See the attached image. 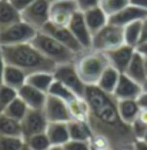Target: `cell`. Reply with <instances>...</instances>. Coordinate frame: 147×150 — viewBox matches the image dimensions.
<instances>
[{
    "mask_svg": "<svg viewBox=\"0 0 147 150\" xmlns=\"http://www.w3.org/2000/svg\"><path fill=\"white\" fill-rule=\"evenodd\" d=\"M84 100L89 106V119L93 134L104 137L113 150L133 144L136 136L130 125L124 123L117 110V99L110 93L103 92L96 84H87Z\"/></svg>",
    "mask_w": 147,
    "mask_h": 150,
    "instance_id": "obj_1",
    "label": "cell"
},
{
    "mask_svg": "<svg viewBox=\"0 0 147 150\" xmlns=\"http://www.w3.org/2000/svg\"><path fill=\"white\" fill-rule=\"evenodd\" d=\"M7 64L24 70L27 74L34 71H54L56 63L47 59L33 43H23L14 46H0Z\"/></svg>",
    "mask_w": 147,
    "mask_h": 150,
    "instance_id": "obj_2",
    "label": "cell"
},
{
    "mask_svg": "<svg viewBox=\"0 0 147 150\" xmlns=\"http://www.w3.org/2000/svg\"><path fill=\"white\" fill-rule=\"evenodd\" d=\"M74 66H76L80 79L87 86V84H97L103 71L110 64L103 52L86 49L76 56Z\"/></svg>",
    "mask_w": 147,
    "mask_h": 150,
    "instance_id": "obj_3",
    "label": "cell"
},
{
    "mask_svg": "<svg viewBox=\"0 0 147 150\" xmlns=\"http://www.w3.org/2000/svg\"><path fill=\"white\" fill-rule=\"evenodd\" d=\"M34 46L37 47L47 59L54 62L56 64H63V63H71L76 59V53L71 52L69 47L61 45L59 40H56L53 36L47 35L45 32H37V35L33 39Z\"/></svg>",
    "mask_w": 147,
    "mask_h": 150,
    "instance_id": "obj_4",
    "label": "cell"
},
{
    "mask_svg": "<svg viewBox=\"0 0 147 150\" xmlns=\"http://www.w3.org/2000/svg\"><path fill=\"white\" fill-rule=\"evenodd\" d=\"M122 45H124L123 27L116 26L113 23H107L91 37V49L97 52H103V53Z\"/></svg>",
    "mask_w": 147,
    "mask_h": 150,
    "instance_id": "obj_5",
    "label": "cell"
},
{
    "mask_svg": "<svg viewBox=\"0 0 147 150\" xmlns=\"http://www.w3.org/2000/svg\"><path fill=\"white\" fill-rule=\"evenodd\" d=\"M37 30L24 20H19L4 29H0V46H14L33 42Z\"/></svg>",
    "mask_w": 147,
    "mask_h": 150,
    "instance_id": "obj_6",
    "label": "cell"
},
{
    "mask_svg": "<svg viewBox=\"0 0 147 150\" xmlns=\"http://www.w3.org/2000/svg\"><path fill=\"white\" fill-rule=\"evenodd\" d=\"M20 16H22V20L29 23L37 32H40L50 22V1L36 0L29 7L20 12Z\"/></svg>",
    "mask_w": 147,
    "mask_h": 150,
    "instance_id": "obj_7",
    "label": "cell"
},
{
    "mask_svg": "<svg viewBox=\"0 0 147 150\" xmlns=\"http://www.w3.org/2000/svg\"><path fill=\"white\" fill-rule=\"evenodd\" d=\"M54 79L61 81L63 84H66L70 90H73L76 96L83 97L84 90H86V84L80 79L79 73L76 70L74 62L71 63H63V64H57L54 71H53Z\"/></svg>",
    "mask_w": 147,
    "mask_h": 150,
    "instance_id": "obj_8",
    "label": "cell"
},
{
    "mask_svg": "<svg viewBox=\"0 0 147 150\" xmlns=\"http://www.w3.org/2000/svg\"><path fill=\"white\" fill-rule=\"evenodd\" d=\"M79 12L76 0H60L50 3V23L69 26L73 16Z\"/></svg>",
    "mask_w": 147,
    "mask_h": 150,
    "instance_id": "obj_9",
    "label": "cell"
},
{
    "mask_svg": "<svg viewBox=\"0 0 147 150\" xmlns=\"http://www.w3.org/2000/svg\"><path fill=\"white\" fill-rule=\"evenodd\" d=\"M22 125V136L23 139H27L37 133L46 132V127L49 125V120L46 117L43 110L39 109H29V112L20 122Z\"/></svg>",
    "mask_w": 147,
    "mask_h": 150,
    "instance_id": "obj_10",
    "label": "cell"
},
{
    "mask_svg": "<svg viewBox=\"0 0 147 150\" xmlns=\"http://www.w3.org/2000/svg\"><path fill=\"white\" fill-rule=\"evenodd\" d=\"M42 32L53 36L56 40H59L61 45H64L66 47H69V49H70L71 52H74L76 54H79L80 52L86 50V49H83V46L79 43V40L74 37V35L70 32L69 26H57V24H53L49 22V23L42 29Z\"/></svg>",
    "mask_w": 147,
    "mask_h": 150,
    "instance_id": "obj_11",
    "label": "cell"
},
{
    "mask_svg": "<svg viewBox=\"0 0 147 150\" xmlns=\"http://www.w3.org/2000/svg\"><path fill=\"white\" fill-rule=\"evenodd\" d=\"M46 117L49 122H69L71 120L70 110H69L67 102L54 97L52 94H47V100L43 107Z\"/></svg>",
    "mask_w": 147,
    "mask_h": 150,
    "instance_id": "obj_12",
    "label": "cell"
},
{
    "mask_svg": "<svg viewBox=\"0 0 147 150\" xmlns=\"http://www.w3.org/2000/svg\"><path fill=\"white\" fill-rule=\"evenodd\" d=\"M136 52V47L129 46V45H122V46L116 47V49H112L109 52H106V57L109 60V64L114 67L116 70H119L120 73H124L130 60L133 57Z\"/></svg>",
    "mask_w": 147,
    "mask_h": 150,
    "instance_id": "obj_13",
    "label": "cell"
},
{
    "mask_svg": "<svg viewBox=\"0 0 147 150\" xmlns=\"http://www.w3.org/2000/svg\"><path fill=\"white\" fill-rule=\"evenodd\" d=\"M141 92H143V86L139 81L133 80L126 73H122L120 74V79H119V83H117V86H116V89H114V92H113V96L117 100L137 99Z\"/></svg>",
    "mask_w": 147,
    "mask_h": 150,
    "instance_id": "obj_14",
    "label": "cell"
},
{
    "mask_svg": "<svg viewBox=\"0 0 147 150\" xmlns=\"http://www.w3.org/2000/svg\"><path fill=\"white\" fill-rule=\"evenodd\" d=\"M147 17V10L139 7L136 4H129L126 6L123 10H120L119 13H116L113 16L109 17V23H113L116 26H120V27H124L127 24L137 22V20H143Z\"/></svg>",
    "mask_w": 147,
    "mask_h": 150,
    "instance_id": "obj_15",
    "label": "cell"
},
{
    "mask_svg": "<svg viewBox=\"0 0 147 150\" xmlns=\"http://www.w3.org/2000/svg\"><path fill=\"white\" fill-rule=\"evenodd\" d=\"M69 29L70 32L74 35V37L79 40V43L83 46V49H91V35L90 29L84 20V16H83V12H77L73 19L70 20V24H69Z\"/></svg>",
    "mask_w": 147,
    "mask_h": 150,
    "instance_id": "obj_16",
    "label": "cell"
},
{
    "mask_svg": "<svg viewBox=\"0 0 147 150\" xmlns=\"http://www.w3.org/2000/svg\"><path fill=\"white\" fill-rule=\"evenodd\" d=\"M19 97L22 99L24 103L29 106V109H39V110H43L47 100V93L42 92L39 89H36L33 86H30L29 83L23 84L22 87L17 90Z\"/></svg>",
    "mask_w": 147,
    "mask_h": 150,
    "instance_id": "obj_17",
    "label": "cell"
},
{
    "mask_svg": "<svg viewBox=\"0 0 147 150\" xmlns=\"http://www.w3.org/2000/svg\"><path fill=\"white\" fill-rule=\"evenodd\" d=\"M46 134L52 146H64L70 140L67 122H49L46 127Z\"/></svg>",
    "mask_w": 147,
    "mask_h": 150,
    "instance_id": "obj_18",
    "label": "cell"
},
{
    "mask_svg": "<svg viewBox=\"0 0 147 150\" xmlns=\"http://www.w3.org/2000/svg\"><path fill=\"white\" fill-rule=\"evenodd\" d=\"M129 77H131L133 80L139 81L140 84H143V81L147 79V69H146V62H144V57L143 54L136 49L133 57L130 60L129 66L124 71Z\"/></svg>",
    "mask_w": 147,
    "mask_h": 150,
    "instance_id": "obj_19",
    "label": "cell"
},
{
    "mask_svg": "<svg viewBox=\"0 0 147 150\" xmlns=\"http://www.w3.org/2000/svg\"><path fill=\"white\" fill-rule=\"evenodd\" d=\"M83 16H84V20H86V23L90 29L91 35H94L96 32H99L100 29H103L109 23V16L103 12V9L100 6L83 12Z\"/></svg>",
    "mask_w": 147,
    "mask_h": 150,
    "instance_id": "obj_20",
    "label": "cell"
},
{
    "mask_svg": "<svg viewBox=\"0 0 147 150\" xmlns=\"http://www.w3.org/2000/svg\"><path fill=\"white\" fill-rule=\"evenodd\" d=\"M27 76L29 74L24 70L6 63V67H4V71H3V81L1 83L10 86V87L16 89V90H19L23 84H26Z\"/></svg>",
    "mask_w": 147,
    "mask_h": 150,
    "instance_id": "obj_21",
    "label": "cell"
},
{
    "mask_svg": "<svg viewBox=\"0 0 147 150\" xmlns=\"http://www.w3.org/2000/svg\"><path fill=\"white\" fill-rule=\"evenodd\" d=\"M117 110H119L122 120L131 126L139 116L140 106L136 99H123V100H117Z\"/></svg>",
    "mask_w": 147,
    "mask_h": 150,
    "instance_id": "obj_22",
    "label": "cell"
},
{
    "mask_svg": "<svg viewBox=\"0 0 147 150\" xmlns=\"http://www.w3.org/2000/svg\"><path fill=\"white\" fill-rule=\"evenodd\" d=\"M69 134L71 140H83V142H90L93 137V132H91L89 123L86 122H80V120H69Z\"/></svg>",
    "mask_w": 147,
    "mask_h": 150,
    "instance_id": "obj_23",
    "label": "cell"
},
{
    "mask_svg": "<svg viewBox=\"0 0 147 150\" xmlns=\"http://www.w3.org/2000/svg\"><path fill=\"white\" fill-rule=\"evenodd\" d=\"M19 20H22L20 12L9 0H0V29H4Z\"/></svg>",
    "mask_w": 147,
    "mask_h": 150,
    "instance_id": "obj_24",
    "label": "cell"
},
{
    "mask_svg": "<svg viewBox=\"0 0 147 150\" xmlns=\"http://www.w3.org/2000/svg\"><path fill=\"white\" fill-rule=\"evenodd\" d=\"M53 81H54L53 71H34V73H30L27 76L26 83H29L30 86H33L42 92L49 93V89H50Z\"/></svg>",
    "mask_w": 147,
    "mask_h": 150,
    "instance_id": "obj_25",
    "label": "cell"
},
{
    "mask_svg": "<svg viewBox=\"0 0 147 150\" xmlns=\"http://www.w3.org/2000/svg\"><path fill=\"white\" fill-rule=\"evenodd\" d=\"M120 74L122 73L119 70H116L112 66H107V69L103 71V74L100 76V79H99L96 86H99L103 92L113 94L114 89H116V86L119 83V79H120Z\"/></svg>",
    "mask_w": 147,
    "mask_h": 150,
    "instance_id": "obj_26",
    "label": "cell"
},
{
    "mask_svg": "<svg viewBox=\"0 0 147 150\" xmlns=\"http://www.w3.org/2000/svg\"><path fill=\"white\" fill-rule=\"evenodd\" d=\"M0 136H22L20 122L4 113H0Z\"/></svg>",
    "mask_w": 147,
    "mask_h": 150,
    "instance_id": "obj_27",
    "label": "cell"
},
{
    "mask_svg": "<svg viewBox=\"0 0 147 150\" xmlns=\"http://www.w3.org/2000/svg\"><path fill=\"white\" fill-rule=\"evenodd\" d=\"M67 104H69V110H70L71 119L87 123V119H89V106L86 103L84 97H76L74 100L69 102Z\"/></svg>",
    "mask_w": 147,
    "mask_h": 150,
    "instance_id": "obj_28",
    "label": "cell"
},
{
    "mask_svg": "<svg viewBox=\"0 0 147 150\" xmlns=\"http://www.w3.org/2000/svg\"><path fill=\"white\" fill-rule=\"evenodd\" d=\"M141 22L143 20H137L133 23L127 24L123 27V36H124V43L129 46L137 47L140 45V39H141Z\"/></svg>",
    "mask_w": 147,
    "mask_h": 150,
    "instance_id": "obj_29",
    "label": "cell"
},
{
    "mask_svg": "<svg viewBox=\"0 0 147 150\" xmlns=\"http://www.w3.org/2000/svg\"><path fill=\"white\" fill-rule=\"evenodd\" d=\"M47 94H52V96H54V97H59V99H61V100H64V102H67V103L71 102V100H74L76 97H79V96L74 94L73 90H70L66 84H63L61 81L56 80V79L52 83V86H50Z\"/></svg>",
    "mask_w": 147,
    "mask_h": 150,
    "instance_id": "obj_30",
    "label": "cell"
},
{
    "mask_svg": "<svg viewBox=\"0 0 147 150\" xmlns=\"http://www.w3.org/2000/svg\"><path fill=\"white\" fill-rule=\"evenodd\" d=\"M27 112H29V106L17 96V97L4 109L3 113L7 115V116H10V117H13V119H16V120H19V122H22V119L26 116Z\"/></svg>",
    "mask_w": 147,
    "mask_h": 150,
    "instance_id": "obj_31",
    "label": "cell"
},
{
    "mask_svg": "<svg viewBox=\"0 0 147 150\" xmlns=\"http://www.w3.org/2000/svg\"><path fill=\"white\" fill-rule=\"evenodd\" d=\"M24 142H26V144H27L30 149H33V150H47L52 146V143H50V140L47 137L46 132L33 134V136H30V137L24 139Z\"/></svg>",
    "mask_w": 147,
    "mask_h": 150,
    "instance_id": "obj_32",
    "label": "cell"
},
{
    "mask_svg": "<svg viewBox=\"0 0 147 150\" xmlns=\"http://www.w3.org/2000/svg\"><path fill=\"white\" fill-rule=\"evenodd\" d=\"M129 4H130V0H100L99 6L103 9V12L110 17L116 13H119L120 10H123Z\"/></svg>",
    "mask_w": 147,
    "mask_h": 150,
    "instance_id": "obj_33",
    "label": "cell"
},
{
    "mask_svg": "<svg viewBox=\"0 0 147 150\" xmlns=\"http://www.w3.org/2000/svg\"><path fill=\"white\" fill-rule=\"evenodd\" d=\"M17 96H19V94H17V90H16V89H13V87L4 84V83H1V84H0V113H3L4 109H6Z\"/></svg>",
    "mask_w": 147,
    "mask_h": 150,
    "instance_id": "obj_34",
    "label": "cell"
},
{
    "mask_svg": "<svg viewBox=\"0 0 147 150\" xmlns=\"http://www.w3.org/2000/svg\"><path fill=\"white\" fill-rule=\"evenodd\" d=\"M23 144L22 136H0V150H20Z\"/></svg>",
    "mask_w": 147,
    "mask_h": 150,
    "instance_id": "obj_35",
    "label": "cell"
},
{
    "mask_svg": "<svg viewBox=\"0 0 147 150\" xmlns=\"http://www.w3.org/2000/svg\"><path fill=\"white\" fill-rule=\"evenodd\" d=\"M63 150H91L90 142H83V140H69L63 146Z\"/></svg>",
    "mask_w": 147,
    "mask_h": 150,
    "instance_id": "obj_36",
    "label": "cell"
},
{
    "mask_svg": "<svg viewBox=\"0 0 147 150\" xmlns=\"http://www.w3.org/2000/svg\"><path fill=\"white\" fill-rule=\"evenodd\" d=\"M76 3L80 12H86L93 7H97L100 4V0H76Z\"/></svg>",
    "mask_w": 147,
    "mask_h": 150,
    "instance_id": "obj_37",
    "label": "cell"
},
{
    "mask_svg": "<svg viewBox=\"0 0 147 150\" xmlns=\"http://www.w3.org/2000/svg\"><path fill=\"white\" fill-rule=\"evenodd\" d=\"M9 1H10L19 12H23L26 7H29V6H30L32 3H34L36 0H9Z\"/></svg>",
    "mask_w": 147,
    "mask_h": 150,
    "instance_id": "obj_38",
    "label": "cell"
},
{
    "mask_svg": "<svg viewBox=\"0 0 147 150\" xmlns=\"http://www.w3.org/2000/svg\"><path fill=\"white\" fill-rule=\"evenodd\" d=\"M136 100H137V103H139V106H140V109H147V92L143 90Z\"/></svg>",
    "mask_w": 147,
    "mask_h": 150,
    "instance_id": "obj_39",
    "label": "cell"
},
{
    "mask_svg": "<svg viewBox=\"0 0 147 150\" xmlns=\"http://www.w3.org/2000/svg\"><path fill=\"white\" fill-rule=\"evenodd\" d=\"M133 147L134 150H147V142L144 139H136L133 142Z\"/></svg>",
    "mask_w": 147,
    "mask_h": 150,
    "instance_id": "obj_40",
    "label": "cell"
},
{
    "mask_svg": "<svg viewBox=\"0 0 147 150\" xmlns=\"http://www.w3.org/2000/svg\"><path fill=\"white\" fill-rule=\"evenodd\" d=\"M141 43H147V17L143 19V22H141V39H140V45Z\"/></svg>",
    "mask_w": 147,
    "mask_h": 150,
    "instance_id": "obj_41",
    "label": "cell"
},
{
    "mask_svg": "<svg viewBox=\"0 0 147 150\" xmlns=\"http://www.w3.org/2000/svg\"><path fill=\"white\" fill-rule=\"evenodd\" d=\"M4 67H6V60L3 57V52H1V47H0V84L3 81V71H4Z\"/></svg>",
    "mask_w": 147,
    "mask_h": 150,
    "instance_id": "obj_42",
    "label": "cell"
},
{
    "mask_svg": "<svg viewBox=\"0 0 147 150\" xmlns=\"http://www.w3.org/2000/svg\"><path fill=\"white\" fill-rule=\"evenodd\" d=\"M137 50L143 54V57H144V62H146V69H147V43H141V45H139L136 47Z\"/></svg>",
    "mask_w": 147,
    "mask_h": 150,
    "instance_id": "obj_43",
    "label": "cell"
},
{
    "mask_svg": "<svg viewBox=\"0 0 147 150\" xmlns=\"http://www.w3.org/2000/svg\"><path fill=\"white\" fill-rule=\"evenodd\" d=\"M130 3H131V4H136V6L144 9V10H147V0H130Z\"/></svg>",
    "mask_w": 147,
    "mask_h": 150,
    "instance_id": "obj_44",
    "label": "cell"
},
{
    "mask_svg": "<svg viewBox=\"0 0 147 150\" xmlns=\"http://www.w3.org/2000/svg\"><path fill=\"white\" fill-rule=\"evenodd\" d=\"M119 150H134V147H133V144H129V146H124V147H122Z\"/></svg>",
    "mask_w": 147,
    "mask_h": 150,
    "instance_id": "obj_45",
    "label": "cell"
},
{
    "mask_svg": "<svg viewBox=\"0 0 147 150\" xmlns=\"http://www.w3.org/2000/svg\"><path fill=\"white\" fill-rule=\"evenodd\" d=\"M47 150H63V147L61 146H50Z\"/></svg>",
    "mask_w": 147,
    "mask_h": 150,
    "instance_id": "obj_46",
    "label": "cell"
},
{
    "mask_svg": "<svg viewBox=\"0 0 147 150\" xmlns=\"http://www.w3.org/2000/svg\"><path fill=\"white\" fill-rule=\"evenodd\" d=\"M20 150H33V149H30V147L26 144V142H24V144H23L22 147H20Z\"/></svg>",
    "mask_w": 147,
    "mask_h": 150,
    "instance_id": "obj_47",
    "label": "cell"
},
{
    "mask_svg": "<svg viewBox=\"0 0 147 150\" xmlns=\"http://www.w3.org/2000/svg\"><path fill=\"white\" fill-rule=\"evenodd\" d=\"M141 86H143V90H144V92H147V79L143 81V84H141Z\"/></svg>",
    "mask_w": 147,
    "mask_h": 150,
    "instance_id": "obj_48",
    "label": "cell"
},
{
    "mask_svg": "<svg viewBox=\"0 0 147 150\" xmlns=\"http://www.w3.org/2000/svg\"><path fill=\"white\" fill-rule=\"evenodd\" d=\"M99 150H113L112 147H106V149H99Z\"/></svg>",
    "mask_w": 147,
    "mask_h": 150,
    "instance_id": "obj_49",
    "label": "cell"
},
{
    "mask_svg": "<svg viewBox=\"0 0 147 150\" xmlns=\"http://www.w3.org/2000/svg\"><path fill=\"white\" fill-rule=\"evenodd\" d=\"M47 1H50V3H54V1H60V0H47Z\"/></svg>",
    "mask_w": 147,
    "mask_h": 150,
    "instance_id": "obj_50",
    "label": "cell"
},
{
    "mask_svg": "<svg viewBox=\"0 0 147 150\" xmlns=\"http://www.w3.org/2000/svg\"><path fill=\"white\" fill-rule=\"evenodd\" d=\"M143 139H144V140H146V142H147V133H146V134H144V137H143Z\"/></svg>",
    "mask_w": 147,
    "mask_h": 150,
    "instance_id": "obj_51",
    "label": "cell"
}]
</instances>
